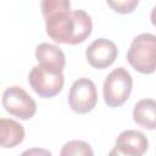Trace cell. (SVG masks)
<instances>
[{
  "label": "cell",
  "instance_id": "8992f818",
  "mask_svg": "<svg viewBox=\"0 0 156 156\" xmlns=\"http://www.w3.org/2000/svg\"><path fill=\"white\" fill-rule=\"evenodd\" d=\"M98 102V91L94 82L89 78H78L68 93V105L72 111L84 115L94 110Z\"/></svg>",
  "mask_w": 156,
  "mask_h": 156
},
{
  "label": "cell",
  "instance_id": "52a82bcc",
  "mask_svg": "<svg viewBox=\"0 0 156 156\" xmlns=\"http://www.w3.org/2000/svg\"><path fill=\"white\" fill-rule=\"evenodd\" d=\"M118 49L116 44L108 39L99 38L94 40L85 51L88 63L98 69H104L111 66L117 58Z\"/></svg>",
  "mask_w": 156,
  "mask_h": 156
},
{
  "label": "cell",
  "instance_id": "6da1fadb",
  "mask_svg": "<svg viewBox=\"0 0 156 156\" xmlns=\"http://www.w3.org/2000/svg\"><path fill=\"white\" fill-rule=\"evenodd\" d=\"M46 34L57 44L77 45L91 33L93 22L83 10L61 11L45 18Z\"/></svg>",
  "mask_w": 156,
  "mask_h": 156
},
{
  "label": "cell",
  "instance_id": "5b68a950",
  "mask_svg": "<svg viewBox=\"0 0 156 156\" xmlns=\"http://www.w3.org/2000/svg\"><path fill=\"white\" fill-rule=\"evenodd\" d=\"M30 88L41 98H52L57 95L65 84V77L62 72L49 71L40 65L34 66L28 76Z\"/></svg>",
  "mask_w": 156,
  "mask_h": 156
},
{
  "label": "cell",
  "instance_id": "30bf717a",
  "mask_svg": "<svg viewBox=\"0 0 156 156\" xmlns=\"http://www.w3.org/2000/svg\"><path fill=\"white\" fill-rule=\"evenodd\" d=\"M133 119L138 126L145 129H156V100H139L133 108Z\"/></svg>",
  "mask_w": 156,
  "mask_h": 156
},
{
  "label": "cell",
  "instance_id": "ba28073f",
  "mask_svg": "<svg viewBox=\"0 0 156 156\" xmlns=\"http://www.w3.org/2000/svg\"><path fill=\"white\" fill-rule=\"evenodd\" d=\"M149 147V140L144 133L134 129H127L122 132L117 139L115 149L110 155H128V156H141Z\"/></svg>",
  "mask_w": 156,
  "mask_h": 156
},
{
  "label": "cell",
  "instance_id": "7c38bea8",
  "mask_svg": "<svg viewBox=\"0 0 156 156\" xmlns=\"http://www.w3.org/2000/svg\"><path fill=\"white\" fill-rule=\"evenodd\" d=\"M61 156H93L90 145L83 140H71L62 146Z\"/></svg>",
  "mask_w": 156,
  "mask_h": 156
},
{
  "label": "cell",
  "instance_id": "5bb4252c",
  "mask_svg": "<svg viewBox=\"0 0 156 156\" xmlns=\"http://www.w3.org/2000/svg\"><path fill=\"white\" fill-rule=\"evenodd\" d=\"M106 2L115 12L127 15L136 9L139 0H106Z\"/></svg>",
  "mask_w": 156,
  "mask_h": 156
},
{
  "label": "cell",
  "instance_id": "277c9868",
  "mask_svg": "<svg viewBox=\"0 0 156 156\" xmlns=\"http://www.w3.org/2000/svg\"><path fill=\"white\" fill-rule=\"evenodd\" d=\"M2 106L7 113L20 119H30L37 112L33 98L21 87L12 85L2 93Z\"/></svg>",
  "mask_w": 156,
  "mask_h": 156
},
{
  "label": "cell",
  "instance_id": "9c48e42d",
  "mask_svg": "<svg viewBox=\"0 0 156 156\" xmlns=\"http://www.w3.org/2000/svg\"><path fill=\"white\" fill-rule=\"evenodd\" d=\"M35 58L39 65L52 72H63L66 66V57L63 51L52 44L41 43L35 48Z\"/></svg>",
  "mask_w": 156,
  "mask_h": 156
},
{
  "label": "cell",
  "instance_id": "2e32d148",
  "mask_svg": "<svg viewBox=\"0 0 156 156\" xmlns=\"http://www.w3.org/2000/svg\"><path fill=\"white\" fill-rule=\"evenodd\" d=\"M150 20H151V23L156 27V6H154V9L151 10V13H150Z\"/></svg>",
  "mask_w": 156,
  "mask_h": 156
},
{
  "label": "cell",
  "instance_id": "4fadbf2b",
  "mask_svg": "<svg viewBox=\"0 0 156 156\" xmlns=\"http://www.w3.org/2000/svg\"><path fill=\"white\" fill-rule=\"evenodd\" d=\"M40 9L44 18H48L51 15H55L61 11L71 10L69 0H41Z\"/></svg>",
  "mask_w": 156,
  "mask_h": 156
},
{
  "label": "cell",
  "instance_id": "7a4b0ae2",
  "mask_svg": "<svg viewBox=\"0 0 156 156\" xmlns=\"http://www.w3.org/2000/svg\"><path fill=\"white\" fill-rule=\"evenodd\" d=\"M129 65L143 74H151L156 71V35L141 33L136 35L127 52Z\"/></svg>",
  "mask_w": 156,
  "mask_h": 156
},
{
  "label": "cell",
  "instance_id": "3957f363",
  "mask_svg": "<svg viewBox=\"0 0 156 156\" xmlns=\"http://www.w3.org/2000/svg\"><path fill=\"white\" fill-rule=\"evenodd\" d=\"M133 88V79L130 73L123 68H115L108 73L104 82L102 94L104 100L108 107H119L129 98Z\"/></svg>",
  "mask_w": 156,
  "mask_h": 156
},
{
  "label": "cell",
  "instance_id": "9a60e30c",
  "mask_svg": "<svg viewBox=\"0 0 156 156\" xmlns=\"http://www.w3.org/2000/svg\"><path fill=\"white\" fill-rule=\"evenodd\" d=\"M32 154H45V155H50V151L33 149V150H28V151H24V152H23V155H32Z\"/></svg>",
  "mask_w": 156,
  "mask_h": 156
},
{
  "label": "cell",
  "instance_id": "8fae6325",
  "mask_svg": "<svg viewBox=\"0 0 156 156\" xmlns=\"http://www.w3.org/2000/svg\"><path fill=\"white\" fill-rule=\"evenodd\" d=\"M0 132H1V147L11 149L21 144L24 139V128L18 122L10 118L0 119Z\"/></svg>",
  "mask_w": 156,
  "mask_h": 156
}]
</instances>
